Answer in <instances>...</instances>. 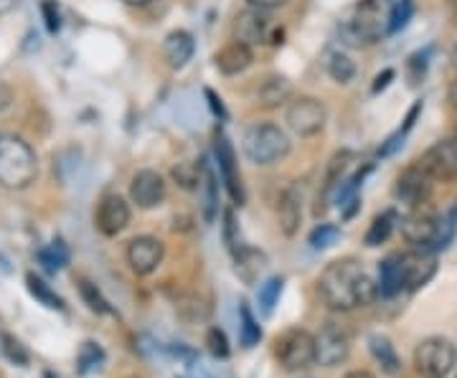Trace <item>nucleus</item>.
<instances>
[{"mask_svg": "<svg viewBox=\"0 0 457 378\" xmlns=\"http://www.w3.org/2000/svg\"><path fill=\"white\" fill-rule=\"evenodd\" d=\"M206 346H209L212 356H216V358H228V353H231L227 333L221 328H209V333H206Z\"/></svg>", "mask_w": 457, "mask_h": 378, "instance_id": "c9c22d12", "label": "nucleus"}, {"mask_svg": "<svg viewBox=\"0 0 457 378\" xmlns=\"http://www.w3.org/2000/svg\"><path fill=\"white\" fill-rule=\"evenodd\" d=\"M213 158H216V168H219V176H221V183L227 188L228 198L237 206H245L246 193L245 185H242V176H239V163H237V152H234V145L228 143L227 135H216Z\"/></svg>", "mask_w": 457, "mask_h": 378, "instance_id": "9b49d317", "label": "nucleus"}, {"mask_svg": "<svg viewBox=\"0 0 457 378\" xmlns=\"http://www.w3.org/2000/svg\"><path fill=\"white\" fill-rule=\"evenodd\" d=\"M102 363H104V350H102V346L95 343V341L82 343L79 356H77V371H79L82 376H87V374H95Z\"/></svg>", "mask_w": 457, "mask_h": 378, "instance_id": "c756f323", "label": "nucleus"}, {"mask_svg": "<svg viewBox=\"0 0 457 378\" xmlns=\"http://www.w3.org/2000/svg\"><path fill=\"white\" fill-rule=\"evenodd\" d=\"M455 3H457V0H455Z\"/></svg>", "mask_w": 457, "mask_h": 378, "instance_id": "8fccbe9b", "label": "nucleus"}, {"mask_svg": "<svg viewBox=\"0 0 457 378\" xmlns=\"http://www.w3.org/2000/svg\"><path fill=\"white\" fill-rule=\"evenodd\" d=\"M369 350H371V356H374L376 363L381 366V371H384L386 376H399V371H402V358H399L396 348H394V343L386 335H371V338H369Z\"/></svg>", "mask_w": 457, "mask_h": 378, "instance_id": "4be33fe9", "label": "nucleus"}, {"mask_svg": "<svg viewBox=\"0 0 457 378\" xmlns=\"http://www.w3.org/2000/svg\"><path fill=\"white\" fill-rule=\"evenodd\" d=\"M176 310H179L186 320H191V323H196V320H206V317H209V308H206L196 295L180 297L179 305H176Z\"/></svg>", "mask_w": 457, "mask_h": 378, "instance_id": "72a5a7b5", "label": "nucleus"}, {"mask_svg": "<svg viewBox=\"0 0 457 378\" xmlns=\"http://www.w3.org/2000/svg\"><path fill=\"white\" fill-rule=\"evenodd\" d=\"M295 97L293 84L287 77L272 74L257 86V104L264 110H278L282 104H287Z\"/></svg>", "mask_w": 457, "mask_h": 378, "instance_id": "412c9836", "label": "nucleus"}, {"mask_svg": "<svg viewBox=\"0 0 457 378\" xmlns=\"http://www.w3.org/2000/svg\"><path fill=\"white\" fill-rule=\"evenodd\" d=\"M41 16H44V23H46V31H62V13H59V8H56L54 0H44V3H41Z\"/></svg>", "mask_w": 457, "mask_h": 378, "instance_id": "58836bf2", "label": "nucleus"}, {"mask_svg": "<svg viewBox=\"0 0 457 378\" xmlns=\"http://www.w3.org/2000/svg\"><path fill=\"white\" fill-rule=\"evenodd\" d=\"M392 79H394V69H384V71H381V74H378V77L374 79V86H371V92H374V94L384 92V89L389 86V82H392Z\"/></svg>", "mask_w": 457, "mask_h": 378, "instance_id": "37998d69", "label": "nucleus"}, {"mask_svg": "<svg viewBox=\"0 0 457 378\" xmlns=\"http://www.w3.org/2000/svg\"><path fill=\"white\" fill-rule=\"evenodd\" d=\"M275 353H278L279 366L285 371H308L315 366V335L303 328L287 330L282 338L275 343Z\"/></svg>", "mask_w": 457, "mask_h": 378, "instance_id": "0eeeda50", "label": "nucleus"}, {"mask_svg": "<svg viewBox=\"0 0 457 378\" xmlns=\"http://www.w3.org/2000/svg\"><path fill=\"white\" fill-rule=\"evenodd\" d=\"M38 176V158L18 135H0V185L8 191L29 188Z\"/></svg>", "mask_w": 457, "mask_h": 378, "instance_id": "7ed1b4c3", "label": "nucleus"}, {"mask_svg": "<svg viewBox=\"0 0 457 378\" xmlns=\"http://www.w3.org/2000/svg\"><path fill=\"white\" fill-rule=\"evenodd\" d=\"M326 69L328 77L336 84H348L356 77V64H353V59H351L348 53H343V51H333V53L328 56Z\"/></svg>", "mask_w": 457, "mask_h": 378, "instance_id": "393cba45", "label": "nucleus"}, {"mask_svg": "<svg viewBox=\"0 0 457 378\" xmlns=\"http://www.w3.org/2000/svg\"><path fill=\"white\" fill-rule=\"evenodd\" d=\"M204 94H206V99H209V110L213 112V117H216V119H221V122H224V119H228L227 107H224V99L219 97L213 89H204Z\"/></svg>", "mask_w": 457, "mask_h": 378, "instance_id": "ea45409f", "label": "nucleus"}, {"mask_svg": "<svg viewBox=\"0 0 457 378\" xmlns=\"http://www.w3.org/2000/svg\"><path fill=\"white\" fill-rule=\"evenodd\" d=\"M0 350H3V356L8 358L11 363H16V366H29L31 363V356H29V350L23 348V343L13 338V335H8V333H3L0 335Z\"/></svg>", "mask_w": 457, "mask_h": 378, "instance_id": "473e14b6", "label": "nucleus"}, {"mask_svg": "<svg viewBox=\"0 0 457 378\" xmlns=\"http://www.w3.org/2000/svg\"><path fill=\"white\" fill-rule=\"evenodd\" d=\"M414 366H417V374L425 378L450 376L457 366V348L447 338L432 335L414 350Z\"/></svg>", "mask_w": 457, "mask_h": 378, "instance_id": "423d86ee", "label": "nucleus"}, {"mask_svg": "<svg viewBox=\"0 0 457 378\" xmlns=\"http://www.w3.org/2000/svg\"><path fill=\"white\" fill-rule=\"evenodd\" d=\"M242 152L252 165H275L290 152V137L275 122H254L245 130Z\"/></svg>", "mask_w": 457, "mask_h": 378, "instance_id": "20e7f679", "label": "nucleus"}, {"mask_svg": "<svg viewBox=\"0 0 457 378\" xmlns=\"http://www.w3.org/2000/svg\"><path fill=\"white\" fill-rule=\"evenodd\" d=\"M282 287H285V280L282 277H270V280L260 284V292H257V300H260L262 313L270 315L278 305L279 295H282Z\"/></svg>", "mask_w": 457, "mask_h": 378, "instance_id": "2f4dec72", "label": "nucleus"}, {"mask_svg": "<svg viewBox=\"0 0 457 378\" xmlns=\"http://www.w3.org/2000/svg\"><path fill=\"white\" fill-rule=\"evenodd\" d=\"M278 224L279 231L293 239L295 234L300 231V224H303V196L295 185H287L282 193H279L278 201Z\"/></svg>", "mask_w": 457, "mask_h": 378, "instance_id": "a211bd4d", "label": "nucleus"}, {"mask_svg": "<svg viewBox=\"0 0 457 378\" xmlns=\"http://www.w3.org/2000/svg\"><path fill=\"white\" fill-rule=\"evenodd\" d=\"M394 0H359L341 26L343 41L348 46H374L392 33Z\"/></svg>", "mask_w": 457, "mask_h": 378, "instance_id": "f03ea898", "label": "nucleus"}, {"mask_svg": "<svg viewBox=\"0 0 457 378\" xmlns=\"http://www.w3.org/2000/svg\"><path fill=\"white\" fill-rule=\"evenodd\" d=\"M38 262L46 272H62L66 264H69V249L62 239L51 242L49 247H44L38 251Z\"/></svg>", "mask_w": 457, "mask_h": 378, "instance_id": "a878e982", "label": "nucleus"}, {"mask_svg": "<svg viewBox=\"0 0 457 378\" xmlns=\"http://www.w3.org/2000/svg\"><path fill=\"white\" fill-rule=\"evenodd\" d=\"M455 378H457V376H455Z\"/></svg>", "mask_w": 457, "mask_h": 378, "instance_id": "3c124183", "label": "nucleus"}, {"mask_svg": "<svg viewBox=\"0 0 457 378\" xmlns=\"http://www.w3.org/2000/svg\"><path fill=\"white\" fill-rule=\"evenodd\" d=\"M170 176H173V181L179 183L180 188L196 191L201 181H204V165L194 163V160H183V163H179L170 170Z\"/></svg>", "mask_w": 457, "mask_h": 378, "instance_id": "cd10ccee", "label": "nucleus"}, {"mask_svg": "<svg viewBox=\"0 0 457 378\" xmlns=\"http://www.w3.org/2000/svg\"><path fill=\"white\" fill-rule=\"evenodd\" d=\"M163 242L155 239V236H135L130 244H128V251H125V259H128L130 269L137 277L153 275L163 264Z\"/></svg>", "mask_w": 457, "mask_h": 378, "instance_id": "ddd939ff", "label": "nucleus"}, {"mask_svg": "<svg viewBox=\"0 0 457 378\" xmlns=\"http://www.w3.org/2000/svg\"><path fill=\"white\" fill-rule=\"evenodd\" d=\"M318 295L336 313H351L366 308L378 297V284L369 275L363 262L343 257L330 262L318 277Z\"/></svg>", "mask_w": 457, "mask_h": 378, "instance_id": "f257e3e1", "label": "nucleus"}, {"mask_svg": "<svg viewBox=\"0 0 457 378\" xmlns=\"http://www.w3.org/2000/svg\"><path fill=\"white\" fill-rule=\"evenodd\" d=\"M26 287H29L31 297H36L44 308H49V310H59V313H64L66 310L64 300L56 295V292H54V290H51L49 284L41 280V277H36L33 272L26 275Z\"/></svg>", "mask_w": 457, "mask_h": 378, "instance_id": "b1692460", "label": "nucleus"}, {"mask_svg": "<svg viewBox=\"0 0 457 378\" xmlns=\"http://www.w3.org/2000/svg\"><path fill=\"white\" fill-rule=\"evenodd\" d=\"M341 239V229L336 224H320L315 226L311 234V247L312 249H328L333 247Z\"/></svg>", "mask_w": 457, "mask_h": 378, "instance_id": "f704fd0d", "label": "nucleus"}, {"mask_svg": "<svg viewBox=\"0 0 457 378\" xmlns=\"http://www.w3.org/2000/svg\"><path fill=\"white\" fill-rule=\"evenodd\" d=\"M450 99H453V104H457V82L453 84V89H450Z\"/></svg>", "mask_w": 457, "mask_h": 378, "instance_id": "49530a36", "label": "nucleus"}, {"mask_svg": "<svg viewBox=\"0 0 457 378\" xmlns=\"http://www.w3.org/2000/svg\"><path fill=\"white\" fill-rule=\"evenodd\" d=\"M455 143H457V137H455Z\"/></svg>", "mask_w": 457, "mask_h": 378, "instance_id": "09e8293b", "label": "nucleus"}, {"mask_svg": "<svg viewBox=\"0 0 457 378\" xmlns=\"http://www.w3.org/2000/svg\"><path fill=\"white\" fill-rule=\"evenodd\" d=\"M194 51H196V41H194V36L188 31L179 29V31H170L165 36L163 56L170 69H176V71L183 69L194 59Z\"/></svg>", "mask_w": 457, "mask_h": 378, "instance_id": "aec40b11", "label": "nucleus"}, {"mask_svg": "<svg viewBox=\"0 0 457 378\" xmlns=\"http://www.w3.org/2000/svg\"><path fill=\"white\" fill-rule=\"evenodd\" d=\"M130 203L117 193H107V196L99 201L97 214H95V226L102 236H117L128 229L130 224Z\"/></svg>", "mask_w": 457, "mask_h": 378, "instance_id": "dca6fc26", "label": "nucleus"}, {"mask_svg": "<svg viewBox=\"0 0 457 378\" xmlns=\"http://www.w3.org/2000/svg\"><path fill=\"white\" fill-rule=\"evenodd\" d=\"M165 193H168V185H165V178L158 173V170H137L132 176L130 181V201L143 209V211H150V209H158L165 201Z\"/></svg>", "mask_w": 457, "mask_h": 378, "instance_id": "2eb2a0df", "label": "nucleus"}, {"mask_svg": "<svg viewBox=\"0 0 457 378\" xmlns=\"http://www.w3.org/2000/svg\"><path fill=\"white\" fill-rule=\"evenodd\" d=\"M348 353H351V335L341 325L326 323L315 335V363L323 368H336L348 358Z\"/></svg>", "mask_w": 457, "mask_h": 378, "instance_id": "f8f14e48", "label": "nucleus"}, {"mask_svg": "<svg viewBox=\"0 0 457 378\" xmlns=\"http://www.w3.org/2000/svg\"><path fill=\"white\" fill-rule=\"evenodd\" d=\"M399 229L402 236L407 239L409 244L414 249H427V251H440V249L450 247V236L445 231L442 224V216L425 211L422 206L420 209H411L402 221H399Z\"/></svg>", "mask_w": 457, "mask_h": 378, "instance_id": "39448f33", "label": "nucleus"}, {"mask_svg": "<svg viewBox=\"0 0 457 378\" xmlns=\"http://www.w3.org/2000/svg\"><path fill=\"white\" fill-rule=\"evenodd\" d=\"M204 191H206V203H204V218L206 224H213L219 216V183L212 165H204Z\"/></svg>", "mask_w": 457, "mask_h": 378, "instance_id": "bb28decb", "label": "nucleus"}, {"mask_svg": "<svg viewBox=\"0 0 457 378\" xmlns=\"http://www.w3.org/2000/svg\"><path fill=\"white\" fill-rule=\"evenodd\" d=\"M442 224H445V231H447V236L450 239H455L457 234V203L447 211V216H442Z\"/></svg>", "mask_w": 457, "mask_h": 378, "instance_id": "79ce46f5", "label": "nucleus"}, {"mask_svg": "<svg viewBox=\"0 0 457 378\" xmlns=\"http://www.w3.org/2000/svg\"><path fill=\"white\" fill-rule=\"evenodd\" d=\"M239 338H242V346L245 348H254L257 343L262 341V328L260 323H257V317L252 315V310H249V305L246 302H242L239 305Z\"/></svg>", "mask_w": 457, "mask_h": 378, "instance_id": "c85d7f7f", "label": "nucleus"}, {"mask_svg": "<svg viewBox=\"0 0 457 378\" xmlns=\"http://www.w3.org/2000/svg\"><path fill=\"white\" fill-rule=\"evenodd\" d=\"M11 104H13V89H11V84L0 79V112H5Z\"/></svg>", "mask_w": 457, "mask_h": 378, "instance_id": "c03bdc74", "label": "nucleus"}, {"mask_svg": "<svg viewBox=\"0 0 457 378\" xmlns=\"http://www.w3.org/2000/svg\"><path fill=\"white\" fill-rule=\"evenodd\" d=\"M224 242H227V247L231 249V254H237L239 249L245 247L242 239H239V226H237V221H234V211H231V209L224 211Z\"/></svg>", "mask_w": 457, "mask_h": 378, "instance_id": "e433bc0d", "label": "nucleus"}, {"mask_svg": "<svg viewBox=\"0 0 457 378\" xmlns=\"http://www.w3.org/2000/svg\"><path fill=\"white\" fill-rule=\"evenodd\" d=\"M285 122L297 137H312L326 127V104L318 97H293L285 110Z\"/></svg>", "mask_w": 457, "mask_h": 378, "instance_id": "1a4fd4ad", "label": "nucleus"}, {"mask_svg": "<svg viewBox=\"0 0 457 378\" xmlns=\"http://www.w3.org/2000/svg\"><path fill=\"white\" fill-rule=\"evenodd\" d=\"M396 257V269H399V282L402 292H417L422 290L427 282L435 277L437 272V254L427 249H411L394 254Z\"/></svg>", "mask_w": 457, "mask_h": 378, "instance_id": "6e6552de", "label": "nucleus"}, {"mask_svg": "<svg viewBox=\"0 0 457 378\" xmlns=\"http://www.w3.org/2000/svg\"><path fill=\"white\" fill-rule=\"evenodd\" d=\"M432 183H435L432 173L420 160H414V163L407 165L396 176L394 196H396L399 203H404L409 209H420V206H425L427 198L432 193Z\"/></svg>", "mask_w": 457, "mask_h": 378, "instance_id": "9d476101", "label": "nucleus"}, {"mask_svg": "<svg viewBox=\"0 0 457 378\" xmlns=\"http://www.w3.org/2000/svg\"><path fill=\"white\" fill-rule=\"evenodd\" d=\"M79 295H82L84 305H87L92 313H97V315L112 313L110 302H107V300H104V295L99 292L97 284H95V282H89L87 277H79Z\"/></svg>", "mask_w": 457, "mask_h": 378, "instance_id": "7c9ffc66", "label": "nucleus"}, {"mask_svg": "<svg viewBox=\"0 0 457 378\" xmlns=\"http://www.w3.org/2000/svg\"><path fill=\"white\" fill-rule=\"evenodd\" d=\"M353 160V152L351 150H341V152H336L333 158H330V163H328L326 170V181H323V191L318 193V214L320 211H326L328 203L336 198V191H338V185L345 181V173H348V165Z\"/></svg>", "mask_w": 457, "mask_h": 378, "instance_id": "6ab92c4d", "label": "nucleus"}, {"mask_svg": "<svg viewBox=\"0 0 457 378\" xmlns=\"http://www.w3.org/2000/svg\"><path fill=\"white\" fill-rule=\"evenodd\" d=\"M345 378H376L374 374H369V371H351Z\"/></svg>", "mask_w": 457, "mask_h": 378, "instance_id": "a18cd8bd", "label": "nucleus"}, {"mask_svg": "<svg viewBox=\"0 0 457 378\" xmlns=\"http://www.w3.org/2000/svg\"><path fill=\"white\" fill-rule=\"evenodd\" d=\"M272 38V21L267 13L246 5L242 13L234 18V41H242L249 49H257Z\"/></svg>", "mask_w": 457, "mask_h": 378, "instance_id": "4468645a", "label": "nucleus"}, {"mask_svg": "<svg viewBox=\"0 0 457 378\" xmlns=\"http://www.w3.org/2000/svg\"><path fill=\"white\" fill-rule=\"evenodd\" d=\"M252 59H254V49L245 46L242 41H228L227 46L213 53V66L224 77H239L252 66Z\"/></svg>", "mask_w": 457, "mask_h": 378, "instance_id": "f3484780", "label": "nucleus"}, {"mask_svg": "<svg viewBox=\"0 0 457 378\" xmlns=\"http://www.w3.org/2000/svg\"><path fill=\"white\" fill-rule=\"evenodd\" d=\"M396 224H399V216L396 211H384V214H378L371 221V226L366 231V247H381L384 242H389V236L396 229Z\"/></svg>", "mask_w": 457, "mask_h": 378, "instance_id": "5701e85b", "label": "nucleus"}, {"mask_svg": "<svg viewBox=\"0 0 457 378\" xmlns=\"http://www.w3.org/2000/svg\"><path fill=\"white\" fill-rule=\"evenodd\" d=\"M290 0H246V5L249 8H257L262 13H272V11H278L282 5H287Z\"/></svg>", "mask_w": 457, "mask_h": 378, "instance_id": "a19ab883", "label": "nucleus"}, {"mask_svg": "<svg viewBox=\"0 0 457 378\" xmlns=\"http://www.w3.org/2000/svg\"><path fill=\"white\" fill-rule=\"evenodd\" d=\"M411 13H414V3L411 0H396L392 11V33L404 29L409 23V18H411Z\"/></svg>", "mask_w": 457, "mask_h": 378, "instance_id": "4c0bfd02", "label": "nucleus"}, {"mask_svg": "<svg viewBox=\"0 0 457 378\" xmlns=\"http://www.w3.org/2000/svg\"><path fill=\"white\" fill-rule=\"evenodd\" d=\"M125 3H130V5H145L150 0H125Z\"/></svg>", "mask_w": 457, "mask_h": 378, "instance_id": "de8ad7c7", "label": "nucleus"}]
</instances>
